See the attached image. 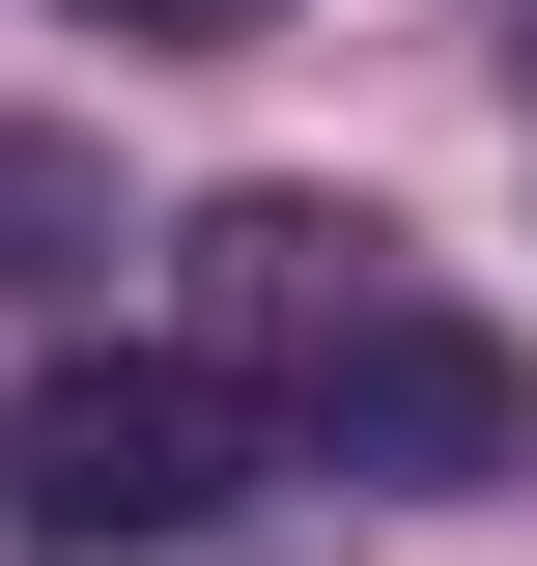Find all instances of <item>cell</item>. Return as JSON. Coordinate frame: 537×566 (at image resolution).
Listing matches in <instances>:
<instances>
[{"label":"cell","mask_w":537,"mask_h":566,"mask_svg":"<svg viewBox=\"0 0 537 566\" xmlns=\"http://www.w3.org/2000/svg\"><path fill=\"white\" fill-rule=\"evenodd\" d=\"M283 424H312V482H509V424H537V368L481 340L453 283H397V312H368V340H339V368H312Z\"/></svg>","instance_id":"2"},{"label":"cell","mask_w":537,"mask_h":566,"mask_svg":"<svg viewBox=\"0 0 537 566\" xmlns=\"http://www.w3.org/2000/svg\"><path fill=\"white\" fill-rule=\"evenodd\" d=\"M170 255H199V368H283V397H312L339 340H368V312H397V227H339V199H199L170 227Z\"/></svg>","instance_id":"3"},{"label":"cell","mask_w":537,"mask_h":566,"mask_svg":"<svg viewBox=\"0 0 537 566\" xmlns=\"http://www.w3.org/2000/svg\"><path fill=\"white\" fill-rule=\"evenodd\" d=\"M85 29H141V57H199V29H255V0H85Z\"/></svg>","instance_id":"5"},{"label":"cell","mask_w":537,"mask_h":566,"mask_svg":"<svg viewBox=\"0 0 537 566\" xmlns=\"http://www.w3.org/2000/svg\"><path fill=\"white\" fill-rule=\"evenodd\" d=\"M85 227H114V170H85V142H0V283H57Z\"/></svg>","instance_id":"4"},{"label":"cell","mask_w":537,"mask_h":566,"mask_svg":"<svg viewBox=\"0 0 537 566\" xmlns=\"http://www.w3.org/2000/svg\"><path fill=\"white\" fill-rule=\"evenodd\" d=\"M255 510V397L227 368H57V397L0 424V538L29 566H170Z\"/></svg>","instance_id":"1"}]
</instances>
